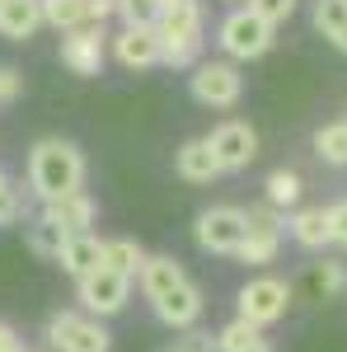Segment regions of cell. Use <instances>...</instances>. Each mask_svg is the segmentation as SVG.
<instances>
[{
    "instance_id": "cell-15",
    "label": "cell",
    "mask_w": 347,
    "mask_h": 352,
    "mask_svg": "<svg viewBox=\"0 0 347 352\" xmlns=\"http://www.w3.org/2000/svg\"><path fill=\"white\" fill-rule=\"evenodd\" d=\"M174 174H179L183 184H212V179L225 174V169H221V160H216L212 141H207V136H192V141H183V146L174 151Z\"/></svg>"
},
{
    "instance_id": "cell-3",
    "label": "cell",
    "mask_w": 347,
    "mask_h": 352,
    "mask_svg": "<svg viewBox=\"0 0 347 352\" xmlns=\"http://www.w3.org/2000/svg\"><path fill=\"white\" fill-rule=\"evenodd\" d=\"M188 89L202 109H235L244 94V76L235 61H197L188 76Z\"/></svg>"
},
{
    "instance_id": "cell-4",
    "label": "cell",
    "mask_w": 347,
    "mask_h": 352,
    "mask_svg": "<svg viewBox=\"0 0 347 352\" xmlns=\"http://www.w3.org/2000/svg\"><path fill=\"white\" fill-rule=\"evenodd\" d=\"M47 343L56 352H108L113 338L99 324V315H85V310H56L47 320Z\"/></svg>"
},
{
    "instance_id": "cell-25",
    "label": "cell",
    "mask_w": 347,
    "mask_h": 352,
    "mask_svg": "<svg viewBox=\"0 0 347 352\" xmlns=\"http://www.w3.org/2000/svg\"><path fill=\"white\" fill-rule=\"evenodd\" d=\"M305 287H310L315 296H338V292L347 287V268H343V263H333V258L310 263V272H305Z\"/></svg>"
},
{
    "instance_id": "cell-19",
    "label": "cell",
    "mask_w": 347,
    "mask_h": 352,
    "mask_svg": "<svg viewBox=\"0 0 347 352\" xmlns=\"http://www.w3.org/2000/svg\"><path fill=\"white\" fill-rule=\"evenodd\" d=\"M291 240L300 249H324V244L333 240V230H328V207H300L291 217Z\"/></svg>"
},
{
    "instance_id": "cell-5",
    "label": "cell",
    "mask_w": 347,
    "mask_h": 352,
    "mask_svg": "<svg viewBox=\"0 0 347 352\" xmlns=\"http://www.w3.org/2000/svg\"><path fill=\"white\" fill-rule=\"evenodd\" d=\"M221 52L230 61H258V56L272 47V24H263L254 10H235L221 19V33H216Z\"/></svg>"
},
{
    "instance_id": "cell-32",
    "label": "cell",
    "mask_w": 347,
    "mask_h": 352,
    "mask_svg": "<svg viewBox=\"0 0 347 352\" xmlns=\"http://www.w3.org/2000/svg\"><path fill=\"white\" fill-rule=\"evenodd\" d=\"M164 352H216V343H212V333H188L179 343H169Z\"/></svg>"
},
{
    "instance_id": "cell-30",
    "label": "cell",
    "mask_w": 347,
    "mask_h": 352,
    "mask_svg": "<svg viewBox=\"0 0 347 352\" xmlns=\"http://www.w3.org/2000/svg\"><path fill=\"white\" fill-rule=\"evenodd\" d=\"M249 10H254L263 24L277 28V24H287V19L295 14V0H249Z\"/></svg>"
},
{
    "instance_id": "cell-28",
    "label": "cell",
    "mask_w": 347,
    "mask_h": 352,
    "mask_svg": "<svg viewBox=\"0 0 347 352\" xmlns=\"http://www.w3.org/2000/svg\"><path fill=\"white\" fill-rule=\"evenodd\" d=\"M164 10V0H113V14L122 24H155Z\"/></svg>"
},
{
    "instance_id": "cell-37",
    "label": "cell",
    "mask_w": 347,
    "mask_h": 352,
    "mask_svg": "<svg viewBox=\"0 0 347 352\" xmlns=\"http://www.w3.org/2000/svg\"><path fill=\"white\" fill-rule=\"evenodd\" d=\"M343 5H347V0H343Z\"/></svg>"
},
{
    "instance_id": "cell-7",
    "label": "cell",
    "mask_w": 347,
    "mask_h": 352,
    "mask_svg": "<svg viewBox=\"0 0 347 352\" xmlns=\"http://www.w3.org/2000/svg\"><path fill=\"white\" fill-rule=\"evenodd\" d=\"M76 296H80L85 315H117L122 305H127V296H132V277L117 268H108V263H99L94 272H85L80 282H76Z\"/></svg>"
},
{
    "instance_id": "cell-20",
    "label": "cell",
    "mask_w": 347,
    "mask_h": 352,
    "mask_svg": "<svg viewBox=\"0 0 347 352\" xmlns=\"http://www.w3.org/2000/svg\"><path fill=\"white\" fill-rule=\"evenodd\" d=\"M43 24H52L56 33L94 24V0H43Z\"/></svg>"
},
{
    "instance_id": "cell-34",
    "label": "cell",
    "mask_w": 347,
    "mask_h": 352,
    "mask_svg": "<svg viewBox=\"0 0 347 352\" xmlns=\"http://www.w3.org/2000/svg\"><path fill=\"white\" fill-rule=\"evenodd\" d=\"M0 352H24V343H19V333L0 320Z\"/></svg>"
},
{
    "instance_id": "cell-6",
    "label": "cell",
    "mask_w": 347,
    "mask_h": 352,
    "mask_svg": "<svg viewBox=\"0 0 347 352\" xmlns=\"http://www.w3.org/2000/svg\"><path fill=\"white\" fill-rule=\"evenodd\" d=\"M244 230H249V212L221 202V207H207V212L197 217L192 240H197L202 254H235V249L244 244Z\"/></svg>"
},
{
    "instance_id": "cell-2",
    "label": "cell",
    "mask_w": 347,
    "mask_h": 352,
    "mask_svg": "<svg viewBox=\"0 0 347 352\" xmlns=\"http://www.w3.org/2000/svg\"><path fill=\"white\" fill-rule=\"evenodd\" d=\"M155 33H160V47H164V66H197V56H202V0H192V5H164L160 19H155Z\"/></svg>"
},
{
    "instance_id": "cell-13",
    "label": "cell",
    "mask_w": 347,
    "mask_h": 352,
    "mask_svg": "<svg viewBox=\"0 0 347 352\" xmlns=\"http://www.w3.org/2000/svg\"><path fill=\"white\" fill-rule=\"evenodd\" d=\"M202 287L192 282V277H183L179 287H169L164 296L150 300V310H155V320H160L164 329H192L197 320H202Z\"/></svg>"
},
{
    "instance_id": "cell-33",
    "label": "cell",
    "mask_w": 347,
    "mask_h": 352,
    "mask_svg": "<svg viewBox=\"0 0 347 352\" xmlns=\"http://www.w3.org/2000/svg\"><path fill=\"white\" fill-rule=\"evenodd\" d=\"M328 230H333V244H347V197L328 207Z\"/></svg>"
},
{
    "instance_id": "cell-11",
    "label": "cell",
    "mask_w": 347,
    "mask_h": 352,
    "mask_svg": "<svg viewBox=\"0 0 347 352\" xmlns=\"http://www.w3.org/2000/svg\"><path fill=\"white\" fill-rule=\"evenodd\" d=\"M104 56H108V38L99 24H85L61 33V66L71 76H99L104 71Z\"/></svg>"
},
{
    "instance_id": "cell-22",
    "label": "cell",
    "mask_w": 347,
    "mask_h": 352,
    "mask_svg": "<svg viewBox=\"0 0 347 352\" xmlns=\"http://www.w3.org/2000/svg\"><path fill=\"white\" fill-rule=\"evenodd\" d=\"M315 28L338 52H347V5L343 0H315Z\"/></svg>"
},
{
    "instance_id": "cell-9",
    "label": "cell",
    "mask_w": 347,
    "mask_h": 352,
    "mask_svg": "<svg viewBox=\"0 0 347 352\" xmlns=\"http://www.w3.org/2000/svg\"><path fill=\"white\" fill-rule=\"evenodd\" d=\"M282 226H287V221L277 217V207H272V202H267V207H254V212H249L244 244L235 249V254H240V263H249V268L272 263V258H277V249H282Z\"/></svg>"
},
{
    "instance_id": "cell-18",
    "label": "cell",
    "mask_w": 347,
    "mask_h": 352,
    "mask_svg": "<svg viewBox=\"0 0 347 352\" xmlns=\"http://www.w3.org/2000/svg\"><path fill=\"white\" fill-rule=\"evenodd\" d=\"M141 292H146V300H155V296H164L169 287H179L188 272H183V263L174 258V254H146V263H141Z\"/></svg>"
},
{
    "instance_id": "cell-24",
    "label": "cell",
    "mask_w": 347,
    "mask_h": 352,
    "mask_svg": "<svg viewBox=\"0 0 347 352\" xmlns=\"http://www.w3.org/2000/svg\"><path fill=\"white\" fill-rule=\"evenodd\" d=\"M61 244H66V230L52 226L47 217H33L28 221V249L38 254V258H56L61 254Z\"/></svg>"
},
{
    "instance_id": "cell-31",
    "label": "cell",
    "mask_w": 347,
    "mask_h": 352,
    "mask_svg": "<svg viewBox=\"0 0 347 352\" xmlns=\"http://www.w3.org/2000/svg\"><path fill=\"white\" fill-rule=\"evenodd\" d=\"M24 94V76L14 66H0V104H14Z\"/></svg>"
},
{
    "instance_id": "cell-1",
    "label": "cell",
    "mask_w": 347,
    "mask_h": 352,
    "mask_svg": "<svg viewBox=\"0 0 347 352\" xmlns=\"http://www.w3.org/2000/svg\"><path fill=\"white\" fill-rule=\"evenodd\" d=\"M28 188L38 202H52L61 192L85 188V155L76 141H61V136H43L33 151H28Z\"/></svg>"
},
{
    "instance_id": "cell-35",
    "label": "cell",
    "mask_w": 347,
    "mask_h": 352,
    "mask_svg": "<svg viewBox=\"0 0 347 352\" xmlns=\"http://www.w3.org/2000/svg\"><path fill=\"white\" fill-rule=\"evenodd\" d=\"M164 5H192V0H164Z\"/></svg>"
},
{
    "instance_id": "cell-27",
    "label": "cell",
    "mask_w": 347,
    "mask_h": 352,
    "mask_svg": "<svg viewBox=\"0 0 347 352\" xmlns=\"http://www.w3.org/2000/svg\"><path fill=\"white\" fill-rule=\"evenodd\" d=\"M300 192H305V184H300L295 169H272V174H267V202H272V207H295Z\"/></svg>"
},
{
    "instance_id": "cell-14",
    "label": "cell",
    "mask_w": 347,
    "mask_h": 352,
    "mask_svg": "<svg viewBox=\"0 0 347 352\" xmlns=\"http://www.w3.org/2000/svg\"><path fill=\"white\" fill-rule=\"evenodd\" d=\"M43 217L52 221V226H61L66 235H85L94 226V217H99V207H94V197L85 188H76V192H61L52 202H43Z\"/></svg>"
},
{
    "instance_id": "cell-23",
    "label": "cell",
    "mask_w": 347,
    "mask_h": 352,
    "mask_svg": "<svg viewBox=\"0 0 347 352\" xmlns=\"http://www.w3.org/2000/svg\"><path fill=\"white\" fill-rule=\"evenodd\" d=\"M104 263L117 268V272H127V277H136L141 263H146V249L136 240H127V235H117V240H104Z\"/></svg>"
},
{
    "instance_id": "cell-8",
    "label": "cell",
    "mask_w": 347,
    "mask_h": 352,
    "mask_svg": "<svg viewBox=\"0 0 347 352\" xmlns=\"http://www.w3.org/2000/svg\"><path fill=\"white\" fill-rule=\"evenodd\" d=\"M235 305H240V320L267 329V324H277V320L287 315V305H291V287H287L282 277H254V282H244V287H240Z\"/></svg>"
},
{
    "instance_id": "cell-26",
    "label": "cell",
    "mask_w": 347,
    "mask_h": 352,
    "mask_svg": "<svg viewBox=\"0 0 347 352\" xmlns=\"http://www.w3.org/2000/svg\"><path fill=\"white\" fill-rule=\"evenodd\" d=\"M315 155L324 164H347V122H324L315 132Z\"/></svg>"
},
{
    "instance_id": "cell-16",
    "label": "cell",
    "mask_w": 347,
    "mask_h": 352,
    "mask_svg": "<svg viewBox=\"0 0 347 352\" xmlns=\"http://www.w3.org/2000/svg\"><path fill=\"white\" fill-rule=\"evenodd\" d=\"M43 28V0H0V38L28 43Z\"/></svg>"
},
{
    "instance_id": "cell-36",
    "label": "cell",
    "mask_w": 347,
    "mask_h": 352,
    "mask_svg": "<svg viewBox=\"0 0 347 352\" xmlns=\"http://www.w3.org/2000/svg\"><path fill=\"white\" fill-rule=\"evenodd\" d=\"M24 352H33V348H24Z\"/></svg>"
},
{
    "instance_id": "cell-17",
    "label": "cell",
    "mask_w": 347,
    "mask_h": 352,
    "mask_svg": "<svg viewBox=\"0 0 347 352\" xmlns=\"http://www.w3.org/2000/svg\"><path fill=\"white\" fill-rule=\"evenodd\" d=\"M56 263L80 282L85 272H94L99 263H104V240H99V235H89V230H85V235H66L61 254H56Z\"/></svg>"
},
{
    "instance_id": "cell-29",
    "label": "cell",
    "mask_w": 347,
    "mask_h": 352,
    "mask_svg": "<svg viewBox=\"0 0 347 352\" xmlns=\"http://www.w3.org/2000/svg\"><path fill=\"white\" fill-rule=\"evenodd\" d=\"M19 212H24V197H19V188L10 184V174L0 169V226H14Z\"/></svg>"
},
{
    "instance_id": "cell-10",
    "label": "cell",
    "mask_w": 347,
    "mask_h": 352,
    "mask_svg": "<svg viewBox=\"0 0 347 352\" xmlns=\"http://www.w3.org/2000/svg\"><path fill=\"white\" fill-rule=\"evenodd\" d=\"M108 47H113V61H117V66H127V71L160 66V56H164L155 24H122L113 38H108Z\"/></svg>"
},
{
    "instance_id": "cell-21",
    "label": "cell",
    "mask_w": 347,
    "mask_h": 352,
    "mask_svg": "<svg viewBox=\"0 0 347 352\" xmlns=\"http://www.w3.org/2000/svg\"><path fill=\"white\" fill-rule=\"evenodd\" d=\"M216 352H272V343L263 338V329L249 320H230L216 333Z\"/></svg>"
},
{
    "instance_id": "cell-12",
    "label": "cell",
    "mask_w": 347,
    "mask_h": 352,
    "mask_svg": "<svg viewBox=\"0 0 347 352\" xmlns=\"http://www.w3.org/2000/svg\"><path fill=\"white\" fill-rule=\"evenodd\" d=\"M207 141H212V151H216V160H221V169H225V174L249 169V164H254V155H258V132H254L249 122H240V118L221 122Z\"/></svg>"
}]
</instances>
